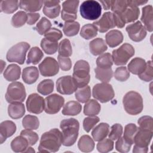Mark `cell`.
I'll list each match as a JSON object with an SVG mask.
<instances>
[{
	"mask_svg": "<svg viewBox=\"0 0 153 153\" xmlns=\"http://www.w3.org/2000/svg\"><path fill=\"white\" fill-rule=\"evenodd\" d=\"M62 143V133L57 128H53L42 134L38 149L40 152H56Z\"/></svg>",
	"mask_w": 153,
	"mask_h": 153,
	"instance_id": "6da1fadb",
	"label": "cell"
},
{
	"mask_svg": "<svg viewBox=\"0 0 153 153\" xmlns=\"http://www.w3.org/2000/svg\"><path fill=\"white\" fill-rule=\"evenodd\" d=\"M60 127L63 134L62 145L65 146L73 145L78 136L79 123L75 118H71L61 121Z\"/></svg>",
	"mask_w": 153,
	"mask_h": 153,
	"instance_id": "7a4b0ae2",
	"label": "cell"
},
{
	"mask_svg": "<svg viewBox=\"0 0 153 153\" xmlns=\"http://www.w3.org/2000/svg\"><path fill=\"white\" fill-rule=\"evenodd\" d=\"M115 26L123 28L125 25L136 21L140 14L138 7L133 5L130 1H127V5L121 13H112Z\"/></svg>",
	"mask_w": 153,
	"mask_h": 153,
	"instance_id": "3957f363",
	"label": "cell"
},
{
	"mask_svg": "<svg viewBox=\"0 0 153 153\" xmlns=\"http://www.w3.org/2000/svg\"><path fill=\"white\" fill-rule=\"evenodd\" d=\"M123 103L124 110L129 115H137L143 110L142 97L139 93L134 91H130L124 96Z\"/></svg>",
	"mask_w": 153,
	"mask_h": 153,
	"instance_id": "277c9868",
	"label": "cell"
},
{
	"mask_svg": "<svg viewBox=\"0 0 153 153\" xmlns=\"http://www.w3.org/2000/svg\"><path fill=\"white\" fill-rule=\"evenodd\" d=\"M72 78L77 88L88 85L90 79V65L84 60H79L74 65Z\"/></svg>",
	"mask_w": 153,
	"mask_h": 153,
	"instance_id": "5b68a950",
	"label": "cell"
},
{
	"mask_svg": "<svg viewBox=\"0 0 153 153\" xmlns=\"http://www.w3.org/2000/svg\"><path fill=\"white\" fill-rule=\"evenodd\" d=\"M5 97L7 102L10 103H22L26 97L24 85L18 81L10 83L8 85Z\"/></svg>",
	"mask_w": 153,
	"mask_h": 153,
	"instance_id": "8992f818",
	"label": "cell"
},
{
	"mask_svg": "<svg viewBox=\"0 0 153 153\" xmlns=\"http://www.w3.org/2000/svg\"><path fill=\"white\" fill-rule=\"evenodd\" d=\"M30 44L26 42H20L11 47L7 51L6 59L10 62H16L20 65L25 63L26 53Z\"/></svg>",
	"mask_w": 153,
	"mask_h": 153,
	"instance_id": "52a82bcc",
	"label": "cell"
},
{
	"mask_svg": "<svg viewBox=\"0 0 153 153\" xmlns=\"http://www.w3.org/2000/svg\"><path fill=\"white\" fill-rule=\"evenodd\" d=\"M81 16L88 20H95L99 18L102 13L100 4L96 1L87 0L84 1L79 7Z\"/></svg>",
	"mask_w": 153,
	"mask_h": 153,
	"instance_id": "ba28073f",
	"label": "cell"
},
{
	"mask_svg": "<svg viewBox=\"0 0 153 153\" xmlns=\"http://www.w3.org/2000/svg\"><path fill=\"white\" fill-rule=\"evenodd\" d=\"M135 50L133 45L128 43H124L118 48L112 51V57L115 65H125L129 59L134 55Z\"/></svg>",
	"mask_w": 153,
	"mask_h": 153,
	"instance_id": "9c48e42d",
	"label": "cell"
},
{
	"mask_svg": "<svg viewBox=\"0 0 153 153\" xmlns=\"http://www.w3.org/2000/svg\"><path fill=\"white\" fill-rule=\"evenodd\" d=\"M93 97L101 103H106L115 96L112 86L106 82L98 83L94 85L92 90Z\"/></svg>",
	"mask_w": 153,
	"mask_h": 153,
	"instance_id": "30bf717a",
	"label": "cell"
},
{
	"mask_svg": "<svg viewBox=\"0 0 153 153\" xmlns=\"http://www.w3.org/2000/svg\"><path fill=\"white\" fill-rule=\"evenodd\" d=\"M44 100V111L48 114H55L59 112L65 103L64 97L56 93L48 96Z\"/></svg>",
	"mask_w": 153,
	"mask_h": 153,
	"instance_id": "8fae6325",
	"label": "cell"
},
{
	"mask_svg": "<svg viewBox=\"0 0 153 153\" xmlns=\"http://www.w3.org/2000/svg\"><path fill=\"white\" fill-rule=\"evenodd\" d=\"M77 88L75 81L71 75L61 76L56 81L57 91L62 94H72L75 92Z\"/></svg>",
	"mask_w": 153,
	"mask_h": 153,
	"instance_id": "7c38bea8",
	"label": "cell"
},
{
	"mask_svg": "<svg viewBox=\"0 0 153 153\" xmlns=\"http://www.w3.org/2000/svg\"><path fill=\"white\" fill-rule=\"evenodd\" d=\"M59 65L54 58L46 57L39 65V71L43 76H53L58 74Z\"/></svg>",
	"mask_w": 153,
	"mask_h": 153,
	"instance_id": "4fadbf2b",
	"label": "cell"
},
{
	"mask_svg": "<svg viewBox=\"0 0 153 153\" xmlns=\"http://www.w3.org/2000/svg\"><path fill=\"white\" fill-rule=\"evenodd\" d=\"M26 109L28 112L39 114L44 111L45 100L37 93L30 94L26 102Z\"/></svg>",
	"mask_w": 153,
	"mask_h": 153,
	"instance_id": "5bb4252c",
	"label": "cell"
},
{
	"mask_svg": "<svg viewBox=\"0 0 153 153\" xmlns=\"http://www.w3.org/2000/svg\"><path fill=\"white\" fill-rule=\"evenodd\" d=\"M126 30L131 40L134 42L142 41L146 36V30L140 21L128 25Z\"/></svg>",
	"mask_w": 153,
	"mask_h": 153,
	"instance_id": "9a60e30c",
	"label": "cell"
},
{
	"mask_svg": "<svg viewBox=\"0 0 153 153\" xmlns=\"http://www.w3.org/2000/svg\"><path fill=\"white\" fill-rule=\"evenodd\" d=\"M92 24L97 27V30L100 33H105L115 27L113 14L111 12L104 13L99 20L94 22Z\"/></svg>",
	"mask_w": 153,
	"mask_h": 153,
	"instance_id": "2e32d148",
	"label": "cell"
},
{
	"mask_svg": "<svg viewBox=\"0 0 153 153\" xmlns=\"http://www.w3.org/2000/svg\"><path fill=\"white\" fill-rule=\"evenodd\" d=\"M152 134L153 131L138 127L134 136L133 143L137 146L148 148V145L152 137Z\"/></svg>",
	"mask_w": 153,
	"mask_h": 153,
	"instance_id": "e0dca14e",
	"label": "cell"
},
{
	"mask_svg": "<svg viewBox=\"0 0 153 153\" xmlns=\"http://www.w3.org/2000/svg\"><path fill=\"white\" fill-rule=\"evenodd\" d=\"M60 1L51 0L45 1L44 2V7L42 12L43 13L50 19H54L59 16L60 13Z\"/></svg>",
	"mask_w": 153,
	"mask_h": 153,
	"instance_id": "ac0fdd59",
	"label": "cell"
},
{
	"mask_svg": "<svg viewBox=\"0 0 153 153\" xmlns=\"http://www.w3.org/2000/svg\"><path fill=\"white\" fill-rule=\"evenodd\" d=\"M16 124L10 120L2 121L0 124V143L2 144L6 139L13 136L16 131Z\"/></svg>",
	"mask_w": 153,
	"mask_h": 153,
	"instance_id": "d6986e66",
	"label": "cell"
},
{
	"mask_svg": "<svg viewBox=\"0 0 153 153\" xmlns=\"http://www.w3.org/2000/svg\"><path fill=\"white\" fill-rule=\"evenodd\" d=\"M153 8L151 5L143 7L142 9L141 22L144 25V27L148 32L153 30Z\"/></svg>",
	"mask_w": 153,
	"mask_h": 153,
	"instance_id": "ffe728a7",
	"label": "cell"
},
{
	"mask_svg": "<svg viewBox=\"0 0 153 153\" xmlns=\"http://www.w3.org/2000/svg\"><path fill=\"white\" fill-rule=\"evenodd\" d=\"M89 48L93 55L98 56L105 52L108 50V46L103 39L97 38L90 42Z\"/></svg>",
	"mask_w": 153,
	"mask_h": 153,
	"instance_id": "44dd1931",
	"label": "cell"
},
{
	"mask_svg": "<svg viewBox=\"0 0 153 153\" xmlns=\"http://www.w3.org/2000/svg\"><path fill=\"white\" fill-rule=\"evenodd\" d=\"M106 43L111 48L119 45L123 41V35L121 31L113 29L108 32L105 35Z\"/></svg>",
	"mask_w": 153,
	"mask_h": 153,
	"instance_id": "7402d4cb",
	"label": "cell"
},
{
	"mask_svg": "<svg viewBox=\"0 0 153 153\" xmlns=\"http://www.w3.org/2000/svg\"><path fill=\"white\" fill-rule=\"evenodd\" d=\"M22 79L27 84H33L39 78V71L35 66H28L23 69Z\"/></svg>",
	"mask_w": 153,
	"mask_h": 153,
	"instance_id": "603a6c76",
	"label": "cell"
},
{
	"mask_svg": "<svg viewBox=\"0 0 153 153\" xmlns=\"http://www.w3.org/2000/svg\"><path fill=\"white\" fill-rule=\"evenodd\" d=\"M146 62L145 59L140 57L133 59L128 64V71L134 75H139L145 69Z\"/></svg>",
	"mask_w": 153,
	"mask_h": 153,
	"instance_id": "cb8c5ba5",
	"label": "cell"
},
{
	"mask_svg": "<svg viewBox=\"0 0 153 153\" xmlns=\"http://www.w3.org/2000/svg\"><path fill=\"white\" fill-rule=\"evenodd\" d=\"M109 132V126L108 123H101L96 126L91 131L94 140L99 142L106 138Z\"/></svg>",
	"mask_w": 153,
	"mask_h": 153,
	"instance_id": "d4e9b609",
	"label": "cell"
},
{
	"mask_svg": "<svg viewBox=\"0 0 153 153\" xmlns=\"http://www.w3.org/2000/svg\"><path fill=\"white\" fill-rule=\"evenodd\" d=\"M21 68L16 64L9 65L4 71V78L8 81H15L20 77Z\"/></svg>",
	"mask_w": 153,
	"mask_h": 153,
	"instance_id": "484cf974",
	"label": "cell"
},
{
	"mask_svg": "<svg viewBox=\"0 0 153 153\" xmlns=\"http://www.w3.org/2000/svg\"><path fill=\"white\" fill-rule=\"evenodd\" d=\"M44 2V1L38 0H22L19 1V7L26 11L34 13L41 10Z\"/></svg>",
	"mask_w": 153,
	"mask_h": 153,
	"instance_id": "4316f807",
	"label": "cell"
},
{
	"mask_svg": "<svg viewBox=\"0 0 153 153\" xmlns=\"http://www.w3.org/2000/svg\"><path fill=\"white\" fill-rule=\"evenodd\" d=\"M25 107L22 103H10L8 106V114L13 119H19L25 114Z\"/></svg>",
	"mask_w": 153,
	"mask_h": 153,
	"instance_id": "83f0119b",
	"label": "cell"
},
{
	"mask_svg": "<svg viewBox=\"0 0 153 153\" xmlns=\"http://www.w3.org/2000/svg\"><path fill=\"white\" fill-rule=\"evenodd\" d=\"M82 110L81 105L76 101H69L63 106L62 113L64 115L75 116L78 115Z\"/></svg>",
	"mask_w": 153,
	"mask_h": 153,
	"instance_id": "f1b7e54d",
	"label": "cell"
},
{
	"mask_svg": "<svg viewBox=\"0 0 153 153\" xmlns=\"http://www.w3.org/2000/svg\"><path fill=\"white\" fill-rule=\"evenodd\" d=\"M94 146L93 139L87 134L82 136L78 142V147L83 152H91L94 149Z\"/></svg>",
	"mask_w": 153,
	"mask_h": 153,
	"instance_id": "f546056e",
	"label": "cell"
},
{
	"mask_svg": "<svg viewBox=\"0 0 153 153\" xmlns=\"http://www.w3.org/2000/svg\"><path fill=\"white\" fill-rule=\"evenodd\" d=\"M29 146L26 139L21 135L16 137L11 142V148L14 152H25Z\"/></svg>",
	"mask_w": 153,
	"mask_h": 153,
	"instance_id": "4dcf8cb0",
	"label": "cell"
},
{
	"mask_svg": "<svg viewBox=\"0 0 153 153\" xmlns=\"http://www.w3.org/2000/svg\"><path fill=\"white\" fill-rule=\"evenodd\" d=\"M101 110V106L95 99H90L84 106V114L88 116H96L98 115Z\"/></svg>",
	"mask_w": 153,
	"mask_h": 153,
	"instance_id": "1f68e13d",
	"label": "cell"
},
{
	"mask_svg": "<svg viewBox=\"0 0 153 153\" xmlns=\"http://www.w3.org/2000/svg\"><path fill=\"white\" fill-rule=\"evenodd\" d=\"M43 56L44 53L39 47H33L28 53L26 63L37 65L41 60Z\"/></svg>",
	"mask_w": 153,
	"mask_h": 153,
	"instance_id": "d6a6232c",
	"label": "cell"
},
{
	"mask_svg": "<svg viewBox=\"0 0 153 153\" xmlns=\"http://www.w3.org/2000/svg\"><path fill=\"white\" fill-rule=\"evenodd\" d=\"M96 78L102 82L108 83L113 76V71L111 68L104 69L97 67L94 69Z\"/></svg>",
	"mask_w": 153,
	"mask_h": 153,
	"instance_id": "836d02e7",
	"label": "cell"
},
{
	"mask_svg": "<svg viewBox=\"0 0 153 153\" xmlns=\"http://www.w3.org/2000/svg\"><path fill=\"white\" fill-rule=\"evenodd\" d=\"M79 28L80 25L78 22H65L63 27V31L66 36H73L78 34Z\"/></svg>",
	"mask_w": 153,
	"mask_h": 153,
	"instance_id": "e575fe53",
	"label": "cell"
},
{
	"mask_svg": "<svg viewBox=\"0 0 153 153\" xmlns=\"http://www.w3.org/2000/svg\"><path fill=\"white\" fill-rule=\"evenodd\" d=\"M97 27L93 24L88 23L81 27L80 36L85 39H90L97 35Z\"/></svg>",
	"mask_w": 153,
	"mask_h": 153,
	"instance_id": "d590c367",
	"label": "cell"
},
{
	"mask_svg": "<svg viewBox=\"0 0 153 153\" xmlns=\"http://www.w3.org/2000/svg\"><path fill=\"white\" fill-rule=\"evenodd\" d=\"M75 96L76 99L81 103H85L91 97V88L89 85L81 88H78L75 91Z\"/></svg>",
	"mask_w": 153,
	"mask_h": 153,
	"instance_id": "8d00e7d4",
	"label": "cell"
},
{
	"mask_svg": "<svg viewBox=\"0 0 153 153\" xmlns=\"http://www.w3.org/2000/svg\"><path fill=\"white\" fill-rule=\"evenodd\" d=\"M19 6L17 0H8L1 1V11L6 14H11L17 11Z\"/></svg>",
	"mask_w": 153,
	"mask_h": 153,
	"instance_id": "74e56055",
	"label": "cell"
},
{
	"mask_svg": "<svg viewBox=\"0 0 153 153\" xmlns=\"http://www.w3.org/2000/svg\"><path fill=\"white\" fill-rule=\"evenodd\" d=\"M97 67L104 69L111 68L113 65L112 55L109 53L100 54L96 59Z\"/></svg>",
	"mask_w": 153,
	"mask_h": 153,
	"instance_id": "f35d334b",
	"label": "cell"
},
{
	"mask_svg": "<svg viewBox=\"0 0 153 153\" xmlns=\"http://www.w3.org/2000/svg\"><path fill=\"white\" fill-rule=\"evenodd\" d=\"M54 90V82L50 79L41 81L37 86V91L44 96H47L53 92Z\"/></svg>",
	"mask_w": 153,
	"mask_h": 153,
	"instance_id": "ab89813d",
	"label": "cell"
},
{
	"mask_svg": "<svg viewBox=\"0 0 153 153\" xmlns=\"http://www.w3.org/2000/svg\"><path fill=\"white\" fill-rule=\"evenodd\" d=\"M22 126L25 129L36 130L39 126V121L35 115H26L22 120Z\"/></svg>",
	"mask_w": 153,
	"mask_h": 153,
	"instance_id": "60d3db41",
	"label": "cell"
},
{
	"mask_svg": "<svg viewBox=\"0 0 153 153\" xmlns=\"http://www.w3.org/2000/svg\"><path fill=\"white\" fill-rule=\"evenodd\" d=\"M40 45L44 52L47 54H53L56 53L59 47L57 42L50 41L45 38L41 40Z\"/></svg>",
	"mask_w": 153,
	"mask_h": 153,
	"instance_id": "b9f144b4",
	"label": "cell"
},
{
	"mask_svg": "<svg viewBox=\"0 0 153 153\" xmlns=\"http://www.w3.org/2000/svg\"><path fill=\"white\" fill-rule=\"evenodd\" d=\"M59 54L64 57H69L72 54V47L68 39H62L59 44Z\"/></svg>",
	"mask_w": 153,
	"mask_h": 153,
	"instance_id": "7bdbcfd3",
	"label": "cell"
},
{
	"mask_svg": "<svg viewBox=\"0 0 153 153\" xmlns=\"http://www.w3.org/2000/svg\"><path fill=\"white\" fill-rule=\"evenodd\" d=\"M79 3V1L78 0L65 1L62 3V11L69 14L77 15V10Z\"/></svg>",
	"mask_w": 153,
	"mask_h": 153,
	"instance_id": "ee69618b",
	"label": "cell"
},
{
	"mask_svg": "<svg viewBox=\"0 0 153 153\" xmlns=\"http://www.w3.org/2000/svg\"><path fill=\"white\" fill-rule=\"evenodd\" d=\"M27 20V14L23 11H19L14 14L11 18V25L14 27L23 26Z\"/></svg>",
	"mask_w": 153,
	"mask_h": 153,
	"instance_id": "f6af8a7d",
	"label": "cell"
},
{
	"mask_svg": "<svg viewBox=\"0 0 153 153\" xmlns=\"http://www.w3.org/2000/svg\"><path fill=\"white\" fill-rule=\"evenodd\" d=\"M137 127L133 123H129L127 124L124 127L123 137L129 143H133L134 136L137 131Z\"/></svg>",
	"mask_w": 153,
	"mask_h": 153,
	"instance_id": "bcb514c9",
	"label": "cell"
},
{
	"mask_svg": "<svg viewBox=\"0 0 153 153\" xmlns=\"http://www.w3.org/2000/svg\"><path fill=\"white\" fill-rule=\"evenodd\" d=\"M51 27V22L45 17L40 19L35 26V30L39 35H44L46 33Z\"/></svg>",
	"mask_w": 153,
	"mask_h": 153,
	"instance_id": "7dc6e473",
	"label": "cell"
},
{
	"mask_svg": "<svg viewBox=\"0 0 153 153\" xmlns=\"http://www.w3.org/2000/svg\"><path fill=\"white\" fill-rule=\"evenodd\" d=\"M97 149L101 153H106L111 151L114 148V142L111 139H103L99 141L96 146Z\"/></svg>",
	"mask_w": 153,
	"mask_h": 153,
	"instance_id": "c3c4849f",
	"label": "cell"
},
{
	"mask_svg": "<svg viewBox=\"0 0 153 153\" xmlns=\"http://www.w3.org/2000/svg\"><path fill=\"white\" fill-rule=\"evenodd\" d=\"M139 78L145 82H149L153 79V70L152 62L149 60L146 62V65L144 71L138 75Z\"/></svg>",
	"mask_w": 153,
	"mask_h": 153,
	"instance_id": "681fc988",
	"label": "cell"
},
{
	"mask_svg": "<svg viewBox=\"0 0 153 153\" xmlns=\"http://www.w3.org/2000/svg\"><path fill=\"white\" fill-rule=\"evenodd\" d=\"M114 76L117 81L124 82L129 78L130 72L126 66L118 67L114 72Z\"/></svg>",
	"mask_w": 153,
	"mask_h": 153,
	"instance_id": "f907efd6",
	"label": "cell"
},
{
	"mask_svg": "<svg viewBox=\"0 0 153 153\" xmlns=\"http://www.w3.org/2000/svg\"><path fill=\"white\" fill-rule=\"evenodd\" d=\"M20 135L23 136L27 140L29 146L34 145L38 140V134L30 129H25L20 132Z\"/></svg>",
	"mask_w": 153,
	"mask_h": 153,
	"instance_id": "816d5d0a",
	"label": "cell"
},
{
	"mask_svg": "<svg viewBox=\"0 0 153 153\" xmlns=\"http://www.w3.org/2000/svg\"><path fill=\"white\" fill-rule=\"evenodd\" d=\"M131 145V143L127 142L123 137H120L115 142V149L120 152H127L130 150Z\"/></svg>",
	"mask_w": 153,
	"mask_h": 153,
	"instance_id": "f5cc1de1",
	"label": "cell"
},
{
	"mask_svg": "<svg viewBox=\"0 0 153 153\" xmlns=\"http://www.w3.org/2000/svg\"><path fill=\"white\" fill-rule=\"evenodd\" d=\"M100 121V118L96 116H90L88 117H86L83 120V128L84 130L88 133L94 127V126L99 123Z\"/></svg>",
	"mask_w": 153,
	"mask_h": 153,
	"instance_id": "db71d44e",
	"label": "cell"
},
{
	"mask_svg": "<svg viewBox=\"0 0 153 153\" xmlns=\"http://www.w3.org/2000/svg\"><path fill=\"white\" fill-rule=\"evenodd\" d=\"M152 118L150 116L145 115L139 118L137 123L139 127L143 129H147L151 131H153V122Z\"/></svg>",
	"mask_w": 153,
	"mask_h": 153,
	"instance_id": "11a10c76",
	"label": "cell"
},
{
	"mask_svg": "<svg viewBox=\"0 0 153 153\" xmlns=\"http://www.w3.org/2000/svg\"><path fill=\"white\" fill-rule=\"evenodd\" d=\"M123 126L118 123L113 124L111 127V131L109 132V138L112 140H115L119 139L123 134Z\"/></svg>",
	"mask_w": 153,
	"mask_h": 153,
	"instance_id": "9f6ffc18",
	"label": "cell"
},
{
	"mask_svg": "<svg viewBox=\"0 0 153 153\" xmlns=\"http://www.w3.org/2000/svg\"><path fill=\"white\" fill-rule=\"evenodd\" d=\"M63 36L62 32L59 29L56 27L51 28L46 33L44 34V37L47 39L54 42H57Z\"/></svg>",
	"mask_w": 153,
	"mask_h": 153,
	"instance_id": "6f0895ef",
	"label": "cell"
},
{
	"mask_svg": "<svg viewBox=\"0 0 153 153\" xmlns=\"http://www.w3.org/2000/svg\"><path fill=\"white\" fill-rule=\"evenodd\" d=\"M57 60L59 67L62 70L68 71L71 69L72 62L69 57H64L59 54Z\"/></svg>",
	"mask_w": 153,
	"mask_h": 153,
	"instance_id": "680465c9",
	"label": "cell"
},
{
	"mask_svg": "<svg viewBox=\"0 0 153 153\" xmlns=\"http://www.w3.org/2000/svg\"><path fill=\"white\" fill-rule=\"evenodd\" d=\"M27 24L29 25H32L35 24L39 19L40 14L36 13H28Z\"/></svg>",
	"mask_w": 153,
	"mask_h": 153,
	"instance_id": "91938a15",
	"label": "cell"
},
{
	"mask_svg": "<svg viewBox=\"0 0 153 153\" xmlns=\"http://www.w3.org/2000/svg\"><path fill=\"white\" fill-rule=\"evenodd\" d=\"M148 151V148H143V147H139L137 146L136 145H134L133 149V152H141V153H146Z\"/></svg>",
	"mask_w": 153,
	"mask_h": 153,
	"instance_id": "94428289",
	"label": "cell"
},
{
	"mask_svg": "<svg viewBox=\"0 0 153 153\" xmlns=\"http://www.w3.org/2000/svg\"><path fill=\"white\" fill-rule=\"evenodd\" d=\"M113 1H100V3L103 5V7L105 10H107L111 8V5L112 4Z\"/></svg>",
	"mask_w": 153,
	"mask_h": 153,
	"instance_id": "6125c7cd",
	"label": "cell"
},
{
	"mask_svg": "<svg viewBox=\"0 0 153 153\" xmlns=\"http://www.w3.org/2000/svg\"><path fill=\"white\" fill-rule=\"evenodd\" d=\"M130 3L137 7L142 5H144L148 2V1H141V0H132L130 1Z\"/></svg>",
	"mask_w": 153,
	"mask_h": 153,
	"instance_id": "be15d7a7",
	"label": "cell"
},
{
	"mask_svg": "<svg viewBox=\"0 0 153 153\" xmlns=\"http://www.w3.org/2000/svg\"><path fill=\"white\" fill-rule=\"evenodd\" d=\"M35 152V151L32 147H30V146H29L25 151V152Z\"/></svg>",
	"mask_w": 153,
	"mask_h": 153,
	"instance_id": "e7e4bbea",
	"label": "cell"
}]
</instances>
